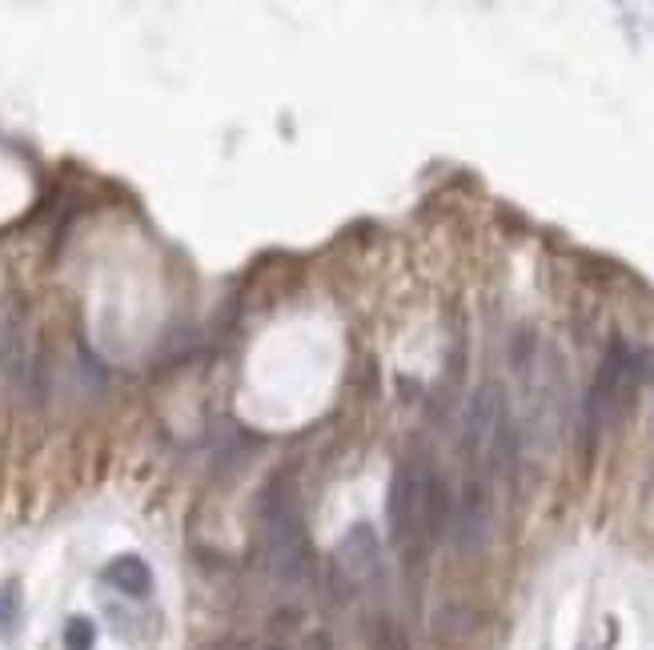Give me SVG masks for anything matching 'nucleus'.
Here are the masks:
<instances>
[{
	"label": "nucleus",
	"instance_id": "1",
	"mask_svg": "<svg viewBox=\"0 0 654 650\" xmlns=\"http://www.w3.org/2000/svg\"><path fill=\"white\" fill-rule=\"evenodd\" d=\"M257 542L261 558L269 566V578L285 590L305 586L313 554H309V534H305V514L293 482H269L261 502H257Z\"/></svg>",
	"mask_w": 654,
	"mask_h": 650
},
{
	"label": "nucleus",
	"instance_id": "2",
	"mask_svg": "<svg viewBox=\"0 0 654 650\" xmlns=\"http://www.w3.org/2000/svg\"><path fill=\"white\" fill-rule=\"evenodd\" d=\"M430 494H434V470L426 458H402L390 482V538L402 554H414V546H430L426 518H430Z\"/></svg>",
	"mask_w": 654,
	"mask_h": 650
},
{
	"label": "nucleus",
	"instance_id": "3",
	"mask_svg": "<svg viewBox=\"0 0 654 650\" xmlns=\"http://www.w3.org/2000/svg\"><path fill=\"white\" fill-rule=\"evenodd\" d=\"M382 542H378V530L370 522H354L346 530V538L338 542L334 550V582L342 586V594H358V590H374L382 586Z\"/></svg>",
	"mask_w": 654,
	"mask_h": 650
},
{
	"label": "nucleus",
	"instance_id": "4",
	"mask_svg": "<svg viewBox=\"0 0 654 650\" xmlns=\"http://www.w3.org/2000/svg\"><path fill=\"white\" fill-rule=\"evenodd\" d=\"M490 534H494V494L482 478H466L454 498L450 538L462 554H478L490 546Z\"/></svg>",
	"mask_w": 654,
	"mask_h": 650
},
{
	"label": "nucleus",
	"instance_id": "5",
	"mask_svg": "<svg viewBox=\"0 0 654 650\" xmlns=\"http://www.w3.org/2000/svg\"><path fill=\"white\" fill-rule=\"evenodd\" d=\"M506 394L498 382H486L482 390H474L470 406H466V426H462V442H466V454L478 458L490 450L494 442V430L506 422Z\"/></svg>",
	"mask_w": 654,
	"mask_h": 650
},
{
	"label": "nucleus",
	"instance_id": "6",
	"mask_svg": "<svg viewBox=\"0 0 654 650\" xmlns=\"http://www.w3.org/2000/svg\"><path fill=\"white\" fill-rule=\"evenodd\" d=\"M0 378L9 386L25 390L33 370H29V334H25V309L13 301L0 305Z\"/></svg>",
	"mask_w": 654,
	"mask_h": 650
},
{
	"label": "nucleus",
	"instance_id": "7",
	"mask_svg": "<svg viewBox=\"0 0 654 650\" xmlns=\"http://www.w3.org/2000/svg\"><path fill=\"white\" fill-rule=\"evenodd\" d=\"M105 582L117 586V590L129 594V598H145V594L153 590V570L145 566V558L121 554V558H113V562L105 566Z\"/></svg>",
	"mask_w": 654,
	"mask_h": 650
},
{
	"label": "nucleus",
	"instance_id": "8",
	"mask_svg": "<svg viewBox=\"0 0 654 650\" xmlns=\"http://www.w3.org/2000/svg\"><path fill=\"white\" fill-rule=\"evenodd\" d=\"M470 626H474V614L462 602H450L434 614V638H442V642H462L470 634Z\"/></svg>",
	"mask_w": 654,
	"mask_h": 650
},
{
	"label": "nucleus",
	"instance_id": "9",
	"mask_svg": "<svg viewBox=\"0 0 654 650\" xmlns=\"http://www.w3.org/2000/svg\"><path fill=\"white\" fill-rule=\"evenodd\" d=\"M93 646H97V626H93V618H85V614L69 618V626H65V650H93Z\"/></svg>",
	"mask_w": 654,
	"mask_h": 650
},
{
	"label": "nucleus",
	"instance_id": "10",
	"mask_svg": "<svg viewBox=\"0 0 654 650\" xmlns=\"http://www.w3.org/2000/svg\"><path fill=\"white\" fill-rule=\"evenodd\" d=\"M378 650H410V646H406V638H402V630H398L394 622H382V630H378Z\"/></svg>",
	"mask_w": 654,
	"mask_h": 650
}]
</instances>
